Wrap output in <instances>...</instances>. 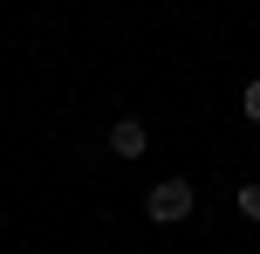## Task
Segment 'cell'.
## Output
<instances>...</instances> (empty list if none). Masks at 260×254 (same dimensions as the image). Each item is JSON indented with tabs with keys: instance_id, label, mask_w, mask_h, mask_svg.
Returning <instances> with one entry per match:
<instances>
[{
	"instance_id": "cell-1",
	"label": "cell",
	"mask_w": 260,
	"mask_h": 254,
	"mask_svg": "<svg viewBox=\"0 0 260 254\" xmlns=\"http://www.w3.org/2000/svg\"><path fill=\"white\" fill-rule=\"evenodd\" d=\"M144 213H151V227H178V220H192V179H157V186L144 192Z\"/></svg>"
},
{
	"instance_id": "cell-4",
	"label": "cell",
	"mask_w": 260,
	"mask_h": 254,
	"mask_svg": "<svg viewBox=\"0 0 260 254\" xmlns=\"http://www.w3.org/2000/svg\"><path fill=\"white\" fill-rule=\"evenodd\" d=\"M240 117H247V124H260V76L240 90Z\"/></svg>"
},
{
	"instance_id": "cell-2",
	"label": "cell",
	"mask_w": 260,
	"mask_h": 254,
	"mask_svg": "<svg viewBox=\"0 0 260 254\" xmlns=\"http://www.w3.org/2000/svg\"><path fill=\"white\" fill-rule=\"evenodd\" d=\"M110 151H117V158H144V151H151V131H144L137 117H117L110 124Z\"/></svg>"
},
{
	"instance_id": "cell-3",
	"label": "cell",
	"mask_w": 260,
	"mask_h": 254,
	"mask_svg": "<svg viewBox=\"0 0 260 254\" xmlns=\"http://www.w3.org/2000/svg\"><path fill=\"white\" fill-rule=\"evenodd\" d=\"M240 220H260V179H247V186H240Z\"/></svg>"
}]
</instances>
